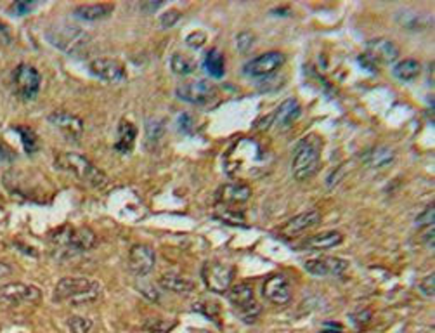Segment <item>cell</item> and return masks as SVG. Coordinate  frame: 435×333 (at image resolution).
Wrapping results in <instances>:
<instances>
[{
    "mask_svg": "<svg viewBox=\"0 0 435 333\" xmlns=\"http://www.w3.org/2000/svg\"><path fill=\"white\" fill-rule=\"evenodd\" d=\"M267 165L266 151L260 148L255 141L243 139L236 142L226 157V170L231 177L247 179L262 174L264 166Z\"/></svg>",
    "mask_w": 435,
    "mask_h": 333,
    "instance_id": "obj_1",
    "label": "cell"
},
{
    "mask_svg": "<svg viewBox=\"0 0 435 333\" xmlns=\"http://www.w3.org/2000/svg\"><path fill=\"white\" fill-rule=\"evenodd\" d=\"M54 164H56V169L73 174L77 179L94 189H104L110 184L106 174L97 169L87 157L80 153H60Z\"/></svg>",
    "mask_w": 435,
    "mask_h": 333,
    "instance_id": "obj_2",
    "label": "cell"
},
{
    "mask_svg": "<svg viewBox=\"0 0 435 333\" xmlns=\"http://www.w3.org/2000/svg\"><path fill=\"white\" fill-rule=\"evenodd\" d=\"M101 285L84 276H69L57 281L54 288V300L68 302L72 305H85L99 299Z\"/></svg>",
    "mask_w": 435,
    "mask_h": 333,
    "instance_id": "obj_3",
    "label": "cell"
},
{
    "mask_svg": "<svg viewBox=\"0 0 435 333\" xmlns=\"http://www.w3.org/2000/svg\"><path fill=\"white\" fill-rule=\"evenodd\" d=\"M321 141L316 135H309L297 146L291 162V174L297 181H307L316 176L321 164Z\"/></svg>",
    "mask_w": 435,
    "mask_h": 333,
    "instance_id": "obj_4",
    "label": "cell"
},
{
    "mask_svg": "<svg viewBox=\"0 0 435 333\" xmlns=\"http://www.w3.org/2000/svg\"><path fill=\"white\" fill-rule=\"evenodd\" d=\"M47 40L69 56L81 54L91 44V35L75 25H56L45 33Z\"/></svg>",
    "mask_w": 435,
    "mask_h": 333,
    "instance_id": "obj_5",
    "label": "cell"
},
{
    "mask_svg": "<svg viewBox=\"0 0 435 333\" xmlns=\"http://www.w3.org/2000/svg\"><path fill=\"white\" fill-rule=\"evenodd\" d=\"M227 297H229V302L232 304V307H235V311L238 312L239 317H242L244 323L252 324L257 321L262 307H260L257 299H255L254 288H252L250 285L239 283V285L231 286L227 292Z\"/></svg>",
    "mask_w": 435,
    "mask_h": 333,
    "instance_id": "obj_6",
    "label": "cell"
},
{
    "mask_svg": "<svg viewBox=\"0 0 435 333\" xmlns=\"http://www.w3.org/2000/svg\"><path fill=\"white\" fill-rule=\"evenodd\" d=\"M201 278L210 292L226 293L235 280V269L232 266L222 264V262H207L201 269Z\"/></svg>",
    "mask_w": 435,
    "mask_h": 333,
    "instance_id": "obj_7",
    "label": "cell"
},
{
    "mask_svg": "<svg viewBox=\"0 0 435 333\" xmlns=\"http://www.w3.org/2000/svg\"><path fill=\"white\" fill-rule=\"evenodd\" d=\"M176 94L184 103L205 106V104L212 103L217 98V87L208 80H194V82L179 85Z\"/></svg>",
    "mask_w": 435,
    "mask_h": 333,
    "instance_id": "obj_8",
    "label": "cell"
},
{
    "mask_svg": "<svg viewBox=\"0 0 435 333\" xmlns=\"http://www.w3.org/2000/svg\"><path fill=\"white\" fill-rule=\"evenodd\" d=\"M14 89H16V94L21 99L25 101H32L37 98L38 91H40V84H42V77L40 73L37 72V68H33L32 64H19V67L14 69Z\"/></svg>",
    "mask_w": 435,
    "mask_h": 333,
    "instance_id": "obj_9",
    "label": "cell"
},
{
    "mask_svg": "<svg viewBox=\"0 0 435 333\" xmlns=\"http://www.w3.org/2000/svg\"><path fill=\"white\" fill-rule=\"evenodd\" d=\"M285 61V54L278 52V50H271V52H266L262 56L255 57V60L248 61L244 64V73L248 77H254V79H267V77L274 75L278 69H281Z\"/></svg>",
    "mask_w": 435,
    "mask_h": 333,
    "instance_id": "obj_10",
    "label": "cell"
},
{
    "mask_svg": "<svg viewBox=\"0 0 435 333\" xmlns=\"http://www.w3.org/2000/svg\"><path fill=\"white\" fill-rule=\"evenodd\" d=\"M49 123L61 132L69 142H79L84 135V120L68 111H54L49 115Z\"/></svg>",
    "mask_w": 435,
    "mask_h": 333,
    "instance_id": "obj_11",
    "label": "cell"
},
{
    "mask_svg": "<svg viewBox=\"0 0 435 333\" xmlns=\"http://www.w3.org/2000/svg\"><path fill=\"white\" fill-rule=\"evenodd\" d=\"M399 47L388 38H373L366 44V52L363 54L368 61L376 67V64H390L397 61Z\"/></svg>",
    "mask_w": 435,
    "mask_h": 333,
    "instance_id": "obj_12",
    "label": "cell"
},
{
    "mask_svg": "<svg viewBox=\"0 0 435 333\" xmlns=\"http://www.w3.org/2000/svg\"><path fill=\"white\" fill-rule=\"evenodd\" d=\"M42 292L33 285L25 283H7L0 288V300L11 305L19 304H35L40 300Z\"/></svg>",
    "mask_w": 435,
    "mask_h": 333,
    "instance_id": "obj_13",
    "label": "cell"
},
{
    "mask_svg": "<svg viewBox=\"0 0 435 333\" xmlns=\"http://www.w3.org/2000/svg\"><path fill=\"white\" fill-rule=\"evenodd\" d=\"M157 264V254L146 243H137L129 252V269L135 276H146Z\"/></svg>",
    "mask_w": 435,
    "mask_h": 333,
    "instance_id": "obj_14",
    "label": "cell"
},
{
    "mask_svg": "<svg viewBox=\"0 0 435 333\" xmlns=\"http://www.w3.org/2000/svg\"><path fill=\"white\" fill-rule=\"evenodd\" d=\"M347 267L349 262L339 257H316L305 262V271L314 276H341Z\"/></svg>",
    "mask_w": 435,
    "mask_h": 333,
    "instance_id": "obj_15",
    "label": "cell"
},
{
    "mask_svg": "<svg viewBox=\"0 0 435 333\" xmlns=\"http://www.w3.org/2000/svg\"><path fill=\"white\" fill-rule=\"evenodd\" d=\"M264 297L274 305H285L291 299V286L283 274H273L266 280L262 288Z\"/></svg>",
    "mask_w": 435,
    "mask_h": 333,
    "instance_id": "obj_16",
    "label": "cell"
},
{
    "mask_svg": "<svg viewBox=\"0 0 435 333\" xmlns=\"http://www.w3.org/2000/svg\"><path fill=\"white\" fill-rule=\"evenodd\" d=\"M92 75L106 82H122L125 79V68L120 61L110 60V57H97L89 64Z\"/></svg>",
    "mask_w": 435,
    "mask_h": 333,
    "instance_id": "obj_17",
    "label": "cell"
},
{
    "mask_svg": "<svg viewBox=\"0 0 435 333\" xmlns=\"http://www.w3.org/2000/svg\"><path fill=\"white\" fill-rule=\"evenodd\" d=\"M321 220L320 210L312 208V210H307L304 214H298L295 217H291L290 220H286L281 227H279V233H281L285 238H291V236L302 233V231L309 230V227L316 226L317 222Z\"/></svg>",
    "mask_w": 435,
    "mask_h": 333,
    "instance_id": "obj_18",
    "label": "cell"
},
{
    "mask_svg": "<svg viewBox=\"0 0 435 333\" xmlns=\"http://www.w3.org/2000/svg\"><path fill=\"white\" fill-rule=\"evenodd\" d=\"M97 236L91 227L81 226L77 230H69L68 243H66L64 249L73 254H81V252H89L96 247Z\"/></svg>",
    "mask_w": 435,
    "mask_h": 333,
    "instance_id": "obj_19",
    "label": "cell"
},
{
    "mask_svg": "<svg viewBox=\"0 0 435 333\" xmlns=\"http://www.w3.org/2000/svg\"><path fill=\"white\" fill-rule=\"evenodd\" d=\"M252 198V188L244 183H227L219 189V203L239 207Z\"/></svg>",
    "mask_w": 435,
    "mask_h": 333,
    "instance_id": "obj_20",
    "label": "cell"
},
{
    "mask_svg": "<svg viewBox=\"0 0 435 333\" xmlns=\"http://www.w3.org/2000/svg\"><path fill=\"white\" fill-rule=\"evenodd\" d=\"M395 21L407 32H425L434 25V18L430 14L417 13V11H401L395 14Z\"/></svg>",
    "mask_w": 435,
    "mask_h": 333,
    "instance_id": "obj_21",
    "label": "cell"
},
{
    "mask_svg": "<svg viewBox=\"0 0 435 333\" xmlns=\"http://www.w3.org/2000/svg\"><path fill=\"white\" fill-rule=\"evenodd\" d=\"M300 113H302V108H300V104H298V101L290 98L279 104V108L274 111V115H273V122L279 130H286V129H290L295 122H297L298 117H300Z\"/></svg>",
    "mask_w": 435,
    "mask_h": 333,
    "instance_id": "obj_22",
    "label": "cell"
},
{
    "mask_svg": "<svg viewBox=\"0 0 435 333\" xmlns=\"http://www.w3.org/2000/svg\"><path fill=\"white\" fill-rule=\"evenodd\" d=\"M115 4H85V6H79L73 14L81 21H101V19H106L113 14Z\"/></svg>",
    "mask_w": 435,
    "mask_h": 333,
    "instance_id": "obj_23",
    "label": "cell"
},
{
    "mask_svg": "<svg viewBox=\"0 0 435 333\" xmlns=\"http://www.w3.org/2000/svg\"><path fill=\"white\" fill-rule=\"evenodd\" d=\"M135 139H137V129H135L134 123L122 120L118 123V129H116L115 149L122 154H129L134 149Z\"/></svg>",
    "mask_w": 435,
    "mask_h": 333,
    "instance_id": "obj_24",
    "label": "cell"
},
{
    "mask_svg": "<svg viewBox=\"0 0 435 333\" xmlns=\"http://www.w3.org/2000/svg\"><path fill=\"white\" fill-rule=\"evenodd\" d=\"M341 243H344V235L339 233V231H326V233L316 235L307 239L304 247L310 250H329L341 245Z\"/></svg>",
    "mask_w": 435,
    "mask_h": 333,
    "instance_id": "obj_25",
    "label": "cell"
},
{
    "mask_svg": "<svg viewBox=\"0 0 435 333\" xmlns=\"http://www.w3.org/2000/svg\"><path fill=\"white\" fill-rule=\"evenodd\" d=\"M160 286L162 288L169 290V292L177 293V295H188L194 290L193 281H189L188 278L179 276L176 273H165L160 278Z\"/></svg>",
    "mask_w": 435,
    "mask_h": 333,
    "instance_id": "obj_26",
    "label": "cell"
},
{
    "mask_svg": "<svg viewBox=\"0 0 435 333\" xmlns=\"http://www.w3.org/2000/svg\"><path fill=\"white\" fill-rule=\"evenodd\" d=\"M392 72H394L395 79L401 80V82H413L422 73V64L417 60H402L395 64Z\"/></svg>",
    "mask_w": 435,
    "mask_h": 333,
    "instance_id": "obj_27",
    "label": "cell"
},
{
    "mask_svg": "<svg viewBox=\"0 0 435 333\" xmlns=\"http://www.w3.org/2000/svg\"><path fill=\"white\" fill-rule=\"evenodd\" d=\"M205 69L212 79H222L226 73V61H224V54L219 49H210L205 56Z\"/></svg>",
    "mask_w": 435,
    "mask_h": 333,
    "instance_id": "obj_28",
    "label": "cell"
},
{
    "mask_svg": "<svg viewBox=\"0 0 435 333\" xmlns=\"http://www.w3.org/2000/svg\"><path fill=\"white\" fill-rule=\"evenodd\" d=\"M170 68H172V72L176 73V75L188 77L196 72V61H194L193 57H189L188 54L176 52L170 57Z\"/></svg>",
    "mask_w": 435,
    "mask_h": 333,
    "instance_id": "obj_29",
    "label": "cell"
},
{
    "mask_svg": "<svg viewBox=\"0 0 435 333\" xmlns=\"http://www.w3.org/2000/svg\"><path fill=\"white\" fill-rule=\"evenodd\" d=\"M215 217L224 220V222L232 224V226H244V214L238 207H231V205L217 203L215 205Z\"/></svg>",
    "mask_w": 435,
    "mask_h": 333,
    "instance_id": "obj_30",
    "label": "cell"
},
{
    "mask_svg": "<svg viewBox=\"0 0 435 333\" xmlns=\"http://www.w3.org/2000/svg\"><path fill=\"white\" fill-rule=\"evenodd\" d=\"M395 158L394 149L387 148V146H378L376 149H373L370 153V157H368V164L373 169H383V166H387L388 164H392Z\"/></svg>",
    "mask_w": 435,
    "mask_h": 333,
    "instance_id": "obj_31",
    "label": "cell"
},
{
    "mask_svg": "<svg viewBox=\"0 0 435 333\" xmlns=\"http://www.w3.org/2000/svg\"><path fill=\"white\" fill-rule=\"evenodd\" d=\"M14 132L19 134V137H21V142L23 146H25V151L28 154H32L37 151L38 148V139H37V134L33 132L30 127H25V125H18L14 127Z\"/></svg>",
    "mask_w": 435,
    "mask_h": 333,
    "instance_id": "obj_32",
    "label": "cell"
},
{
    "mask_svg": "<svg viewBox=\"0 0 435 333\" xmlns=\"http://www.w3.org/2000/svg\"><path fill=\"white\" fill-rule=\"evenodd\" d=\"M163 120H147V125H146V137L147 142L149 145H157L158 141L162 139L163 132H165V125H163Z\"/></svg>",
    "mask_w": 435,
    "mask_h": 333,
    "instance_id": "obj_33",
    "label": "cell"
},
{
    "mask_svg": "<svg viewBox=\"0 0 435 333\" xmlns=\"http://www.w3.org/2000/svg\"><path fill=\"white\" fill-rule=\"evenodd\" d=\"M174 327H176V323H174V321L149 320L142 328H145L147 333H169Z\"/></svg>",
    "mask_w": 435,
    "mask_h": 333,
    "instance_id": "obj_34",
    "label": "cell"
},
{
    "mask_svg": "<svg viewBox=\"0 0 435 333\" xmlns=\"http://www.w3.org/2000/svg\"><path fill=\"white\" fill-rule=\"evenodd\" d=\"M68 327L72 333H89L92 328V321L81 316H72L68 321Z\"/></svg>",
    "mask_w": 435,
    "mask_h": 333,
    "instance_id": "obj_35",
    "label": "cell"
},
{
    "mask_svg": "<svg viewBox=\"0 0 435 333\" xmlns=\"http://www.w3.org/2000/svg\"><path fill=\"white\" fill-rule=\"evenodd\" d=\"M35 6L37 4L30 2V0H18V2H13L9 6V14H13V16H26V14L32 13Z\"/></svg>",
    "mask_w": 435,
    "mask_h": 333,
    "instance_id": "obj_36",
    "label": "cell"
},
{
    "mask_svg": "<svg viewBox=\"0 0 435 333\" xmlns=\"http://www.w3.org/2000/svg\"><path fill=\"white\" fill-rule=\"evenodd\" d=\"M254 42H255V35L250 32H242L236 37V49L239 50V52H248L252 47H254Z\"/></svg>",
    "mask_w": 435,
    "mask_h": 333,
    "instance_id": "obj_37",
    "label": "cell"
},
{
    "mask_svg": "<svg viewBox=\"0 0 435 333\" xmlns=\"http://www.w3.org/2000/svg\"><path fill=\"white\" fill-rule=\"evenodd\" d=\"M205 42H207V35L203 32H200V30H196V32L189 33L188 37H186V45L191 49H201L205 45Z\"/></svg>",
    "mask_w": 435,
    "mask_h": 333,
    "instance_id": "obj_38",
    "label": "cell"
},
{
    "mask_svg": "<svg viewBox=\"0 0 435 333\" xmlns=\"http://www.w3.org/2000/svg\"><path fill=\"white\" fill-rule=\"evenodd\" d=\"M179 19H181V13H179L177 9H169L166 13H163L160 16L162 28H172Z\"/></svg>",
    "mask_w": 435,
    "mask_h": 333,
    "instance_id": "obj_39",
    "label": "cell"
},
{
    "mask_svg": "<svg viewBox=\"0 0 435 333\" xmlns=\"http://www.w3.org/2000/svg\"><path fill=\"white\" fill-rule=\"evenodd\" d=\"M434 212H435L434 203L429 205V207L425 208V212L417 217V226H419V227H434Z\"/></svg>",
    "mask_w": 435,
    "mask_h": 333,
    "instance_id": "obj_40",
    "label": "cell"
},
{
    "mask_svg": "<svg viewBox=\"0 0 435 333\" xmlns=\"http://www.w3.org/2000/svg\"><path fill=\"white\" fill-rule=\"evenodd\" d=\"M419 292L423 293L425 297H434V290H435V274H426L422 281H419Z\"/></svg>",
    "mask_w": 435,
    "mask_h": 333,
    "instance_id": "obj_41",
    "label": "cell"
},
{
    "mask_svg": "<svg viewBox=\"0 0 435 333\" xmlns=\"http://www.w3.org/2000/svg\"><path fill=\"white\" fill-rule=\"evenodd\" d=\"M194 311H200L203 312V315H207L208 317H212V320H215L217 315H219V307H217V304H208V302H201V304H194Z\"/></svg>",
    "mask_w": 435,
    "mask_h": 333,
    "instance_id": "obj_42",
    "label": "cell"
},
{
    "mask_svg": "<svg viewBox=\"0 0 435 333\" xmlns=\"http://www.w3.org/2000/svg\"><path fill=\"white\" fill-rule=\"evenodd\" d=\"M16 158V153L11 146H7L6 142L0 141V164H11Z\"/></svg>",
    "mask_w": 435,
    "mask_h": 333,
    "instance_id": "obj_43",
    "label": "cell"
},
{
    "mask_svg": "<svg viewBox=\"0 0 435 333\" xmlns=\"http://www.w3.org/2000/svg\"><path fill=\"white\" fill-rule=\"evenodd\" d=\"M137 288L141 290L142 295H146L149 300H158V292L151 285H137Z\"/></svg>",
    "mask_w": 435,
    "mask_h": 333,
    "instance_id": "obj_44",
    "label": "cell"
},
{
    "mask_svg": "<svg viewBox=\"0 0 435 333\" xmlns=\"http://www.w3.org/2000/svg\"><path fill=\"white\" fill-rule=\"evenodd\" d=\"M162 6H163V2H142L141 11H145V13H154V11Z\"/></svg>",
    "mask_w": 435,
    "mask_h": 333,
    "instance_id": "obj_45",
    "label": "cell"
},
{
    "mask_svg": "<svg viewBox=\"0 0 435 333\" xmlns=\"http://www.w3.org/2000/svg\"><path fill=\"white\" fill-rule=\"evenodd\" d=\"M423 239H425L426 247H429L430 250H434V227H426L425 235H423Z\"/></svg>",
    "mask_w": 435,
    "mask_h": 333,
    "instance_id": "obj_46",
    "label": "cell"
},
{
    "mask_svg": "<svg viewBox=\"0 0 435 333\" xmlns=\"http://www.w3.org/2000/svg\"><path fill=\"white\" fill-rule=\"evenodd\" d=\"M11 273H13V267L6 264V262H0V278L11 276Z\"/></svg>",
    "mask_w": 435,
    "mask_h": 333,
    "instance_id": "obj_47",
    "label": "cell"
}]
</instances>
